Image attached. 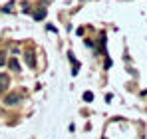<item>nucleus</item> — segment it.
<instances>
[{
    "mask_svg": "<svg viewBox=\"0 0 147 139\" xmlns=\"http://www.w3.org/2000/svg\"><path fill=\"white\" fill-rule=\"evenodd\" d=\"M8 84H10V76L8 74H0V92H6Z\"/></svg>",
    "mask_w": 147,
    "mask_h": 139,
    "instance_id": "2",
    "label": "nucleus"
},
{
    "mask_svg": "<svg viewBox=\"0 0 147 139\" xmlns=\"http://www.w3.org/2000/svg\"><path fill=\"white\" fill-rule=\"evenodd\" d=\"M8 66H10L12 72H20V64H18V60H16V58H12V60L8 62Z\"/></svg>",
    "mask_w": 147,
    "mask_h": 139,
    "instance_id": "5",
    "label": "nucleus"
},
{
    "mask_svg": "<svg viewBox=\"0 0 147 139\" xmlns=\"http://www.w3.org/2000/svg\"><path fill=\"white\" fill-rule=\"evenodd\" d=\"M46 18V8H38L34 12V20H44Z\"/></svg>",
    "mask_w": 147,
    "mask_h": 139,
    "instance_id": "4",
    "label": "nucleus"
},
{
    "mask_svg": "<svg viewBox=\"0 0 147 139\" xmlns=\"http://www.w3.org/2000/svg\"><path fill=\"white\" fill-rule=\"evenodd\" d=\"M18 101H20V93H16V92L6 93V97H4V103H8V105H14Z\"/></svg>",
    "mask_w": 147,
    "mask_h": 139,
    "instance_id": "1",
    "label": "nucleus"
},
{
    "mask_svg": "<svg viewBox=\"0 0 147 139\" xmlns=\"http://www.w3.org/2000/svg\"><path fill=\"white\" fill-rule=\"evenodd\" d=\"M4 64H6V54H4V52H0V68H2Z\"/></svg>",
    "mask_w": 147,
    "mask_h": 139,
    "instance_id": "7",
    "label": "nucleus"
},
{
    "mask_svg": "<svg viewBox=\"0 0 147 139\" xmlns=\"http://www.w3.org/2000/svg\"><path fill=\"white\" fill-rule=\"evenodd\" d=\"M26 64H28L30 68L36 66V56H34V52H26Z\"/></svg>",
    "mask_w": 147,
    "mask_h": 139,
    "instance_id": "3",
    "label": "nucleus"
},
{
    "mask_svg": "<svg viewBox=\"0 0 147 139\" xmlns=\"http://www.w3.org/2000/svg\"><path fill=\"white\" fill-rule=\"evenodd\" d=\"M84 99H86V101H92V99H94V93H92V92H86V93H84Z\"/></svg>",
    "mask_w": 147,
    "mask_h": 139,
    "instance_id": "6",
    "label": "nucleus"
},
{
    "mask_svg": "<svg viewBox=\"0 0 147 139\" xmlns=\"http://www.w3.org/2000/svg\"><path fill=\"white\" fill-rule=\"evenodd\" d=\"M12 6H14V4H12V2H10V4H6V6H4V8H2V10H4V12H10V10H12Z\"/></svg>",
    "mask_w": 147,
    "mask_h": 139,
    "instance_id": "8",
    "label": "nucleus"
}]
</instances>
